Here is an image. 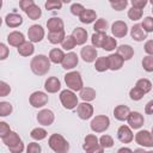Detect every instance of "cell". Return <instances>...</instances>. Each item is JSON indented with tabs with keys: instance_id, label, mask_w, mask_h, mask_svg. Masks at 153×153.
I'll return each mask as SVG.
<instances>
[{
	"instance_id": "11a10c76",
	"label": "cell",
	"mask_w": 153,
	"mask_h": 153,
	"mask_svg": "<svg viewBox=\"0 0 153 153\" xmlns=\"http://www.w3.org/2000/svg\"><path fill=\"white\" fill-rule=\"evenodd\" d=\"M130 2H131V6L133 7H136V8H141L142 10L147 5L148 0H130Z\"/></svg>"
},
{
	"instance_id": "f5cc1de1",
	"label": "cell",
	"mask_w": 153,
	"mask_h": 153,
	"mask_svg": "<svg viewBox=\"0 0 153 153\" xmlns=\"http://www.w3.org/2000/svg\"><path fill=\"white\" fill-rule=\"evenodd\" d=\"M8 48L6 47L5 43H0V60H5L7 56H8Z\"/></svg>"
},
{
	"instance_id": "8992f818",
	"label": "cell",
	"mask_w": 153,
	"mask_h": 153,
	"mask_svg": "<svg viewBox=\"0 0 153 153\" xmlns=\"http://www.w3.org/2000/svg\"><path fill=\"white\" fill-rule=\"evenodd\" d=\"M82 148H84V151H86L88 153H96V152L102 153L104 151V148L99 143V139L96 135H93V134L86 135Z\"/></svg>"
},
{
	"instance_id": "7bdbcfd3",
	"label": "cell",
	"mask_w": 153,
	"mask_h": 153,
	"mask_svg": "<svg viewBox=\"0 0 153 153\" xmlns=\"http://www.w3.org/2000/svg\"><path fill=\"white\" fill-rule=\"evenodd\" d=\"M99 143L100 146L105 149V148H110L114 146V139L110 135H102L99 139Z\"/></svg>"
},
{
	"instance_id": "ab89813d",
	"label": "cell",
	"mask_w": 153,
	"mask_h": 153,
	"mask_svg": "<svg viewBox=\"0 0 153 153\" xmlns=\"http://www.w3.org/2000/svg\"><path fill=\"white\" fill-rule=\"evenodd\" d=\"M13 108L12 104L8 102H0V116L1 117H6L12 112Z\"/></svg>"
},
{
	"instance_id": "60d3db41",
	"label": "cell",
	"mask_w": 153,
	"mask_h": 153,
	"mask_svg": "<svg viewBox=\"0 0 153 153\" xmlns=\"http://www.w3.org/2000/svg\"><path fill=\"white\" fill-rule=\"evenodd\" d=\"M141 17H142V10L141 8H136V7L129 8V11H128V18L130 20L136 22V20L141 19Z\"/></svg>"
},
{
	"instance_id": "603a6c76",
	"label": "cell",
	"mask_w": 153,
	"mask_h": 153,
	"mask_svg": "<svg viewBox=\"0 0 153 153\" xmlns=\"http://www.w3.org/2000/svg\"><path fill=\"white\" fill-rule=\"evenodd\" d=\"M97 19V13L96 11L91 10V8H85L84 12L79 16V20L82 24H91Z\"/></svg>"
},
{
	"instance_id": "d6a6232c",
	"label": "cell",
	"mask_w": 153,
	"mask_h": 153,
	"mask_svg": "<svg viewBox=\"0 0 153 153\" xmlns=\"http://www.w3.org/2000/svg\"><path fill=\"white\" fill-rule=\"evenodd\" d=\"M25 13H26V16H27L30 19L37 20V19H39L41 16H42V10L39 8V6H37L36 4H33L32 6H30V7L25 11Z\"/></svg>"
},
{
	"instance_id": "94428289",
	"label": "cell",
	"mask_w": 153,
	"mask_h": 153,
	"mask_svg": "<svg viewBox=\"0 0 153 153\" xmlns=\"http://www.w3.org/2000/svg\"><path fill=\"white\" fill-rule=\"evenodd\" d=\"M61 1H62L63 4H68V2H71L72 0H61Z\"/></svg>"
},
{
	"instance_id": "1f68e13d",
	"label": "cell",
	"mask_w": 153,
	"mask_h": 153,
	"mask_svg": "<svg viewBox=\"0 0 153 153\" xmlns=\"http://www.w3.org/2000/svg\"><path fill=\"white\" fill-rule=\"evenodd\" d=\"M94 69L97 72H105L109 69V60H108V56H100L94 62Z\"/></svg>"
},
{
	"instance_id": "f35d334b",
	"label": "cell",
	"mask_w": 153,
	"mask_h": 153,
	"mask_svg": "<svg viewBox=\"0 0 153 153\" xmlns=\"http://www.w3.org/2000/svg\"><path fill=\"white\" fill-rule=\"evenodd\" d=\"M61 45H62V48H63L65 50H72V49L76 45V42H75V39L73 38V36L69 35V36H66V37H65V39L62 41Z\"/></svg>"
},
{
	"instance_id": "83f0119b",
	"label": "cell",
	"mask_w": 153,
	"mask_h": 153,
	"mask_svg": "<svg viewBox=\"0 0 153 153\" xmlns=\"http://www.w3.org/2000/svg\"><path fill=\"white\" fill-rule=\"evenodd\" d=\"M117 54L121 55L124 61H128L134 56V49L129 44H122L117 48Z\"/></svg>"
},
{
	"instance_id": "484cf974",
	"label": "cell",
	"mask_w": 153,
	"mask_h": 153,
	"mask_svg": "<svg viewBox=\"0 0 153 153\" xmlns=\"http://www.w3.org/2000/svg\"><path fill=\"white\" fill-rule=\"evenodd\" d=\"M130 114V109L127 105H117L114 109V116L118 121H126Z\"/></svg>"
},
{
	"instance_id": "7dc6e473",
	"label": "cell",
	"mask_w": 153,
	"mask_h": 153,
	"mask_svg": "<svg viewBox=\"0 0 153 153\" xmlns=\"http://www.w3.org/2000/svg\"><path fill=\"white\" fill-rule=\"evenodd\" d=\"M110 5L115 11H122V10H124L127 7L128 0H115V1L110 2Z\"/></svg>"
},
{
	"instance_id": "9a60e30c",
	"label": "cell",
	"mask_w": 153,
	"mask_h": 153,
	"mask_svg": "<svg viewBox=\"0 0 153 153\" xmlns=\"http://www.w3.org/2000/svg\"><path fill=\"white\" fill-rule=\"evenodd\" d=\"M117 137L122 143H129L133 141L134 135L129 126H121L117 130Z\"/></svg>"
},
{
	"instance_id": "ee69618b",
	"label": "cell",
	"mask_w": 153,
	"mask_h": 153,
	"mask_svg": "<svg viewBox=\"0 0 153 153\" xmlns=\"http://www.w3.org/2000/svg\"><path fill=\"white\" fill-rule=\"evenodd\" d=\"M129 96H130V99L131 100H140V99H142V97L145 96V93L139 88V87H133L130 91H129Z\"/></svg>"
},
{
	"instance_id": "5bb4252c",
	"label": "cell",
	"mask_w": 153,
	"mask_h": 153,
	"mask_svg": "<svg viewBox=\"0 0 153 153\" xmlns=\"http://www.w3.org/2000/svg\"><path fill=\"white\" fill-rule=\"evenodd\" d=\"M80 56L87 63L96 61L97 60L96 59L97 57V49H96V47H93V45H85V47H82L81 50H80Z\"/></svg>"
},
{
	"instance_id": "9c48e42d",
	"label": "cell",
	"mask_w": 153,
	"mask_h": 153,
	"mask_svg": "<svg viewBox=\"0 0 153 153\" xmlns=\"http://www.w3.org/2000/svg\"><path fill=\"white\" fill-rule=\"evenodd\" d=\"M135 141L142 147H153V133L148 130H140L135 134Z\"/></svg>"
},
{
	"instance_id": "ffe728a7",
	"label": "cell",
	"mask_w": 153,
	"mask_h": 153,
	"mask_svg": "<svg viewBox=\"0 0 153 153\" xmlns=\"http://www.w3.org/2000/svg\"><path fill=\"white\" fill-rule=\"evenodd\" d=\"M7 42H8L10 45L18 48L22 43L25 42V37H24V35L20 31H12L7 36Z\"/></svg>"
},
{
	"instance_id": "2e32d148",
	"label": "cell",
	"mask_w": 153,
	"mask_h": 153,
	"mask_svg": "<svg viewBox=\"0 0 153 153\" xmlns=\"http://www.w3.org/2000/svg\"><path fill=\"white\" fill-rule=\"evenodd\" d=\"M111 32H112V35H114L115 37L122 38V37H124V36L128 33V26H127V24H126L124 22H122V20H116V22H114L112 25H111Z\"/></svg>"
},
{
	"instance_id": "4fadbf2b",
	"label": "cell",
	"mask_w": 153,
	"mask_h": 153,
	"mask_svg": "<svg viewBox=\"0 0 153 153\" xmlns=\"http://www.w3.org/2000/svg\"><path fill=\"white\" fill-rule=\"evenodd\" d=\"M127 121H128V124H129V127L131 129H140L143 126L145 118H143V116L140 112H137V111H130Z\"/></svg>"
},
{
	"instance_id": "30bf717a",
	"label": "cell",
	"mask_w": 153,
	"mask_h": 153,
	"mask_svg": "<svg viewBox=\"0 0 153 153\" xmlns=\"http://www.w3.org/2000/svg\"><path fill=\"white\" fill-rule=\"evenodd\" d=\"M27 37L32 43H38L44 37V29L38 24H33L27 30Z\"/></svg>"
},
{
	"instance_id": "cb8c5ba5",
	"label": "cell",
	"mask_w": 153,
	"mask_h": 153,
	"mask_svg": "<svg viewBox=\"0 0 153 153\" xmlns=\"http://www.w3.org/2000/svg\"><path fill=\"white\" fill-rule=\"evenodd\" d=\"M5 23L8 27H18L23 24V18L17 13H8L5 17Z\"/></svg>"
},
{
	"instance_id": "74e56055",
	"label": "cell",
	"mask_w": 153,
	"mask_h": 153,
	"mask_svg": "<svg viewBox=\"0 0 153 153\" xmlns=\"http://www.w3.org/2000/svg\"><path fill=\"white\" fill-rule=\"evenodd\" d=\"M94 32H106L108 29V22L104 18H99L96 20L94 25H93Z\"/></svg>"
},
{
	"instance_id": "d590c367",
	"label": "cell",
	"mask_w": 153,
	"mask_h": 153,
	"mask_svg": "<svg viewBox=\"0 0 153 153\" xmlns=\"http://www.w3.org/2000/svg\"><path fill=\"white\" fill-rule=\"evenodd\" d=\"M47 135H48L47 130H45V129H43V128H39V127L33 128V129L30 131V136H31L33 140H37V141H41V140L45 139V137H47Z\"/></svg>"
},
{
	"instance_id": "03108f58",
	"label": "cell",
	"mask_w": 153,
	"mask_h": 153,
	"mask_svg": "<svg viewBox=\"0 0 153 153\" xmlns=\"http://www.w3.org/2000/svg\"><path fill=\"white\" fill-rule=\"evenodd\" d=\"M152 13H153V8H152Z\"/></svg>"
},
{
	"instance_id": "52a82bcc",
	"label": "cell",
	"mask_w": 153,
	"mask_h": 153,
	"mask_svg": "<svg viewBox=\"0 0 153 153\" xmlns=\"http://www.w3.org/2000/svg\"><path fill=\"white\" fill-rule=\"evenodd\" d=\"M91 129L94 133H103L110 126V118L105 115H97L91 121Z\"/></svg>"
},
{
	"instance_id": "ac0fdd59",
	"label": "cell",
	"mask_w": 153,
	"mask_h": 153,
	"mask_svg": "<svg viewBox=\"0 0 153 153\" xmlns=\"http://www.w3.org/2000/svg\"><path fill=\"white\" fill-rule=\"evenodd\" d=\"M130 36L134 41L136 42H141L143 39L147 38V32L143 30L141 24H135L133 25V27L130 29Z\"/></svg>"
},
{
	"instance_id": "7c38bea8",
	"label": "cell",
	"mask_w": 153,
	"mask_h": 153,
	"mask_svg": "<svg viewBox=\"0 0 153 153\" xmlns=\"http://www.w3.org/2000/svg\"><path fill=\"white\" fill-rule=\"evenodd\" d=\"M76 114L81 120H88L93 115V106L88 102H82L76 106Z\"/></svg>"
},
{
	"instance_id": "44dd1931",
	"label": "cell",
	"mask_w": 153,
	"mask_h": 153,
	"mask_svg": "<svg viewBox=\"0 0 153 153\" xmlns=\"http://www.w3.org/2000/svg\"><path fill=\"white\" fill-rule=\"evenodd\" d=\"M44 88L49 93H56L61 88V82L56 76H50L44 82Z\"/></svg>"
},
{
	"instance_id": "6f0895ef",
	"label": "cell",
	"mask_w": 153,
	"mask_h": 153,
	"mask_svg": "<svg viewBox=\"0 0 153 153\" xmlns=\"http://www.w3.org/2000/svg\"><path fill=\"white\" fill-rule=\"evenodd\" d=\"M145 112H146L147 115H152V114H153V99L149 100V102L146 104V106H145Z\"/></svg>"
},
{
	"instance_id": "836d02e7",
	"label": "cell",
	"mask_w": 153,
	"mask_h": 153,
	"mask_svg": "<svg viewBox=\"0 0 153 153\" xmlns=\"http://www.w3.org/2000/svg\"><path fill=\"white\" fill-rule=\"evenodd\" d=\"M105 38H106V32H94L91 37L92 45L96 48H102Z\"/></svg>"
},
{
	"instance_id": "db71d44e",
	"label": "cell",
	"mask_w": 153,
	"mask_h": 153,
	"mask_svg": "<svg viewBox=\"0 0 153 153\" xmlns=\"http://www.w3.org/2000/svg\"><path fill=\"white\" fill-rule=\"evenodd\" d=\"M35 2L33 0H19V7L25 12L30 6H32Z\"/></svg>"
},
{
	"instance_id": "6da1fadb",
	"label": "cell",
	"mask_w": 153,
	"mask_h": 153,
	"mask_svg": "<svg viewBox=\"0 0 153 153\" xmlns=\"http://www.w3.org/2000/svg\"><path fill=\"white\" fill-rule=\"evenodd\" d=\"M50 62L51 61H50L49 56L39 54V55H36L35 57H32V60L30 62V68L33 72V74H36V75H44L50 69Z\"/></svg>"
},
{
	"instance_id": "e0dca14e",
	"label": "cell",
	"mask_w": 153,
	"mask_h": 153,
	"mask_svg": "<svg viewBox=\"0 0 153 153\" xmlns=\"http://www.w3.org/2000/svg\"><path fill=\"white\" fill-rule=\"evenodd\" d=\"M78 62H79L78 55L75 53L71 51V53H67L65 55V59H63L61 65H62V68H65L66 71H69V69H73L74 67H76Z\"/></svg>"
},
{
	"instance_id": "9f6ffc18",
	"label": "cell",
	"mask_w": 153,
	"mask_h": 153,
	"mask_svg": "<svg viewBox=\"0 0 153 153\" xmlns=\"http://www.w3.org/2000/svg\"><path fill=\"white\" fill-rule=\"evenodd\" d=\"M143 49H145V51H146L148 55H153V39H148V41L145 43Z\"/></svg>"
},
{
	"instance_id": "816d5d0a",
	"label": "cell",
	"mask_w": 153,
	"mask_h": 153,
	"mask_svg": "<svg viewBox=\"0 0 153 153\" xmlns=\"http://www.w3.org/2000/svg\"><path fill=\"white\" fill-rule=\"evenodd\" d=\"M11 131V128H10V126L6 123V122H0V137L2 139L4 136H6L8 133Z\"/></svg>"
},
{
	"instance_id": "8fae6325",
	"label": "cell",
	"mask_w": 153,
	"mask_h": 153,
	"mask_svg": "<svg viewBox=\"0 0 153 153\" xmlns=\"http://www.w3.org/2000/svg\"><path fill=\"white\" fill-rule=\"evenodd\" d=\"M55 120V115L51 110L49 109H43L41 110L38 114H37V122L42 126H45V127H49L53 124Z\"/></svg>"
},
{
	"instance_id": "e7e4bbea",
	"label": "cell",
	"mask_w": 153,
	"mask_h": 153,
	"mask_svg": "<svg viewBox=\"0 0 153 153\" xmlns=\"http://www.w3.org/2000/svg\"><path fill=\"white\" fill-rule=\"evenodd\" d=\"M152 133H153V127H152Z\"/></svg>"
},
{
	"instance_id": "8d00e7d4",
	"label": "cell",
	"mask_w": 153,
	"mask_h": 153,
	"mask_svg": "<svg viewBox=\"0 0 153 153\" xmlns=\"http://www.w3.org/2000/svg\"><path fill=\"white\" fill-rule=\"evenodd\" d=\"M102 48L104 50H106V51H112L115 48H117V41L111 36H106Z\"/></svg>"
},
{
	"instance_id": "6125c7cd",
	"label": "cell",
	"mask_w": 153,
	"mask_h": 153,
	"mask_svg": "<svg viewBox=\"0 0 153 153\" xmlns=\"http://www.w3.org/2000/svg\"><path fill=\"white\" fill-rule=\"evenodd\" d=\"M148 1H149V2L152 4V6H153V0H148Z\"/></svg>"
},
{
	"instance_id": "5b68a950",
	"label": "cell",
	"mask_w": 153,
	"mask_h": 153,
	"mask_svg": "<svg viewBox=\"0 0 153 153\" xmlns=\"http://www.w3.org/2000/svg\"><path fill=\"white\" fill-rule=\"evenodd\" d=\"M60 102L62 104V106L67 110H73L78 106V97L74 93V91L72 90H63L60 93Z\"/></svg>"
},
{
	"instance_id": "bcb514c9",
	"label": "cell",
	"mask_w": 153,
	"mask_h": 153,
	"mask_svg": "<svg viewBox=\"0 0 153 153\" xmlns=\"http://www.w3.org/2000/svg\"><path fill=\"white\" fill-rule=\"evenodd\" d=\"M141 25L146 32H152L153 31V17H145Z\"/></svg>"
},
{
	"instance_id": "d6986e66",
	"label": "cell",
	"mask_w": 153,
	"mask_h": 153,
	"mask_svg": "<svg viewBox=\"0 0 153 153\" xmlns=\"http://www.w3.org/2000/svg\"><path fill=\"white\" fill-rule=\"evenodd\" d=\"M108 60H109V69L111 71H118L122 68L123 63H124V60L121 55H118L117 53L116 54H110L108 56Z\"/></svg>"
},
{
	"instance_id": "f6af8a7d",
	"label": "cell",
	"mask_w": 153,
	"mask_h": 153,
	"mask_svg": "<svg viewBox=\"0 0 153 153\" xmlns=\"http://www.w3.org/2000/svg\"><path fill=\"white\" fill-rule=\"evenodd\" d=\"M44 7L47 10H60L62 7V1L61 0H47Z\"/></svg>"
},
{
	"instance_id": "4dcf8cb0",
	"label": "cell",
	"mask_w": 153,
	"mask_h": 153,
	"mask_svg": "<svg viewBox=\"0 0 153 153\" xmlns=\"http://www.w3.org/2000/svg\"><path fill=\"white\" fill-rule=\"evenodd\" d=\"M79 92V96L84 102H92L96 98V90L92 87H82Z\"/></svg>"
},
{
	"instance_id": "be15d7a7",
	"label": "cell",
	"mask_w": 153,
	"mask_h": 153,
	"mask_svg": "<svg viewBox=\"0 0 153 153\" xmlns=\"http://www.w3.org/2000/svg\"><path fill=\"white\" fill-rule=\"evenodd\" d=\"M112 1H115V0H109V2H112Z\"/></svg>"
},
{
	"instance_id": "3957f363",
	"label": "cell",
	"mask_w": 153,
	"mask_h": 153,
	"mask_svg": "<svg viewBox=\"0 0 153 153\" xmlns=\"http://www.w3.org/2000/svg\"><path fill=\"white\" fill-rule=\"evenodd\" d=\"M49 147L56 153H66L69 149L68 141L61 134H51L48 140Z\"/></svg>"
},
{
	"instance_id": "277c9868",
	"label": "cell",
	"mask_w": 153,
	"mask_h": 153,
	"mask_svg": "<svg viewBox=\"0 0 153 153\" xmlns=\"http://www.w3.org/2000/svg\"><path fill=\"white\" fill-rule=\"evenodd\" d=\"M65 82H66L67 87L69 90H72V91H80L84 87L81 74L79 72H76V71L68 72L65 75Z\"/></svg>"
},
{
	"instance_id": "b9f144b4",
	"label": "cell",
	"mask_w": 153,
	"mask_h": 153,
	"mask_svg": "<svg viewBox=\"0 0 153 153\" xmlns=\"http://www.w3.org/2000/svg\"><path fill=\"white\" fill-rule=\"evenodd\" d=\"M142 67L146 72H153V55H147L142 60Z\"/></svg>"
},
{
	"instance_id": "91938a15",
	"label": "cell",
	"mask_w": 153,
	"mask_h": 153,
	"mask_svg": "<svg viewBox=\"0 0 153 153\" xmlns=\"http://www.w3.org/2000/svg\"><path fill=\"white\" fill-rule=\"evenodd\" d=\"M134 152H145V147H143V148H139V149H135Z\"/></svg>"
},
{
	"instance_id": "f546056e",
	"label": "cell",
	"mask_w": 153,
	"mask_h": 153,
	"mask_svg": "<svg viewBox=\"0 0 153 153\" xmlns=\"http://www.w3.org/2000/svg\"><path fill=\"white\" fill-rule=\"evenodd\" d=\"M65 53L62 51V49H59V48H54L49 51V59L53 63H62L63 59H65Z\"/></svg>"
},
{
	"instance_id": "d4e9b609",
	"label": "cell",
	"mask_w": 153,
	"mask_h": 153,
	"mask_svg": "<svg viewBox=\"0 0 153 153\" xmlns=\"http://www.w3.org/2000/svg\"><path fill=\"white\" fill-rule=\"evenodd\" d=\"M17 50H18V54H19V55L26 57V56H31V55L33 54L35 47H33V44H32L31 41H25L24 43H22V44L17 48Z\"/></svg>"
},
{
	"instance_id": "c3c4849f",
	"label": "cell",
	"mask_w": 153,
	"mask_h": 153,
	"mask_svg": "<svg viewBox=\"0 0 153 153\" xmlns=\"http://www.w3.org/2000/svg\"><path fill=\"white\" fill-rule=\"evenodd\" d=\"M84 10H85V7L81 4H73L71 6V13L73 16H76V17H79L84 12Z\"/></svg>"
},
{
	"instance_id": "7402d4cb",
	"label": "cell",
	"mask_w": 153,
	"mask_h": 153,
	"mask_svg": "<svg viewBox=\"0 0 153 153\" xmlns=\"http://www.w3.org/2000/svg\"><path fill=\"white\" fill-rule=\"evenodd\" d=\"M72 36L75 39L76 45H82L87 41V31L82 27H75L72 32Z\"/></svg>"
},
{
	"instance_id": "4316f807",
	"label": "cell",
	"mask_w": 153,
	"mask_h": 153,
	"mask_svg": "<svg viewBox=\"0 0 153 153\" xmlns=\"http://www.w3.org/2000/svg\"><path fill=\"white\" fill-rule=\"evenodd\" d=\"M47 27L49 31H60V30H63L65 27V24H63V20L59 17H53L50 19H48L47 22Z\"/></svg>"
},
{
	"instance_id": "e575fe53",
	"label": "cell",
	"mask_w": 153,
	"mask_h": 153,
	"mask_svg": "<svg viewBox=\"0 0 153 153\" xmlns=\"http://www.w3.org/2000/svg\"><path fill=\"white\" fill-rule=\"evenodd\" d=\"M135 86H136V87H139V88H140L145 94H146V93H148V92L152 90V82H151L148 79H146V78L139 79V80L136 81Z\"/></svg>"
},
{
	"instance_id": "7a4b0ae2",
	"label": "cell",
	"mask_w": 153,
	"mask_h": 153,
	"mask_svg": "<svg viewBox=\"0 0 153 153\" xmlns=\"http://www.w3.org/2000/svg\"><path fill=\"white\" fill-rule=\"evenodd\" d=\"M2 142L10 148V152L12 153H22L24 151V143L16 131L11 130L6 136L2 137Z\"/></svg>"
},
{
	"instance_id": "f1b7e54d",
	"label": "cell",
	"mask_w": 153,
	"mask_h": 153,
	"mask_svg": "<svg viewBox=\"0 0 153 153\" xmlns=\"http://www.w3.org/2000/svg\"><path fill=\"white\" fill-rule=\"evenodd\" d=\"M66 33L65 30H60V31H49L48 33V41L51 44H59L62 43V41L65 39Z\"/></svg>"
},
{
	"instance_id": "ba28073f",
	"label": "cell",
	"mask_w": 153,
	"mask_h": 153,
	"mask_svg": "<svg viewBox=\"0 0 153 153\" xmlns=\"http://www.w3.org/2000/svg\"><path fill=\"white\" fill-rule=\"evenodd\" d=\"M48 100H49L48 94L45 92H42V91L32 92L30 98H29V102L33 108H43L44 105H47Z\"/></svg>"
},
{
	"instance_id": "681fc988",
	"label": "cell",
	"mask_w": 153,
	"mask_h": 153,
	"mask_svg": "<svg viewBox=\"0 0 153 153\" xmlns=\"http://www.w3.org/2000/svg\"><path fill=\"white\" fill-rule=\"evenodd\" d=\"M42 151V147L39 143L37 142H30L26 147V152L27 153H39Z\"/></svg>"
},
{
	"instance_id": "680465c9",
	"label": "cell",
	"mask_w": 153,
	"mask_h": 153,
	"mask_svg": "<svg viewBox=\"0 0 153 153\" xmlns=\"http://www.w3.org/2000/svg\"><path fill=\"white\" fill-rule=\"evenodd\" d=\"M117 152H118V153H121V152H133V149L127 148V147H122V148H120Z\"/></svg>"
},
{
	"instance_id": "f907efd6",
	"label": "cell",
	"mask_w": 153,
	"mask_h": 153,
	"mask_svg": "<svg viewBox=\"0 0 153 153\" xmlns=\"http://www.w3.org/2000/svg\"><path fill=\"white\" fill-rule=\"evenodd\" d=\"M10 92H11L10 85L5 81H0V97H6L7 94H10Z\"/></svg>"
}]
</instances>
